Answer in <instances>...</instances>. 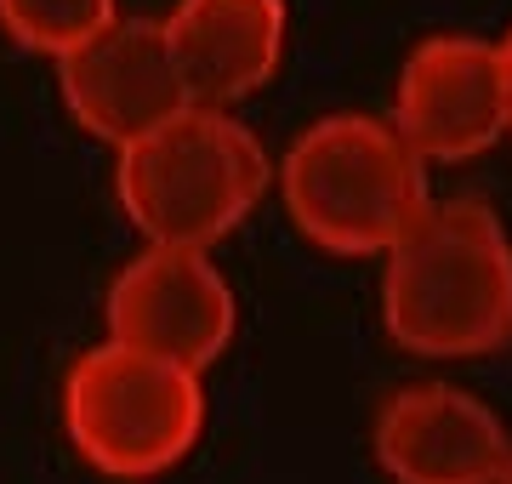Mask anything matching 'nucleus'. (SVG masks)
<instances>
[{
	"label": "nucleus",
	"mask_w": 512,
	"mask_h": 484,
	"mask_svg": "<svg viewBox=\"0 0 512 484\" xmlns=\"http://www.w3.org/2000/svg\"><path fill=\"white\" fill-rule=\"evenodd\" d=\"M382 331L421 359L512 348V228L478 194H439L382 257Z\"/></svg>",
	"instance_id": "obj_1"
},
{
	"label": "nucleus",
	"mask_w": 512,
	"mask_h": 484,
	"mask_svg": "<svg viewBox=\"0 0 512 484\" xmlns=\"http://www.w3.org/2000/svg\"><path fill=\"white\" fill-rule=\"evenodd\" d=\"M274 188L296 234L325 257L382 262L439 200L433 166L404 143L387 114L336 109L302 126L274 160Z\"/></svg>",
	"instance_id": "obj_2"
},
{
	"label": "nucleus",
	"mask_w": 512,
	"mask_h": 484,
	"mask_svg": "<svg viewBox=\"0 0 512 484\" xmlns=\"http://www.w3.org/2000/svg\"><path fill=\"white\" fill-rule=\"evenodd\" d=\"M274 188V154L234 109H183L114 154V200L143 245L217 251Z\"/></svg>",
	"instance_id": "obj_3"
},
{
	"label": "nucleus",
	"mask_w": 512,
	"mask_h": 484,
	"mask_svg": "<svg viewBox=\"0 0 512 484\" xmlns=\"http://www.w3.org/2000/svg\"><path fill=\"white\" fill-rule=\"evenodd\" d=\"M63 439L103 479H160L200 445L211 399L205 376L120 342L74 354L57 393Z\"/></svg>",
	"instance_id": "obj_4"
},
{
	"label": "nucleus",
	"mask_w": 512,
	"mask_h": 484,
	"mask_svg": "<svg viewBox=\"0 0 512 484\" xmlns=\"http://www.w3.org/2000/svg\"><path fill=\"white\" fill-rule=\"evenodd\" d=\"M239 331L234 280L211 251L143 245L114 268L103 291V336L137 354L171 359L183 371H211Z\"/></svg>",
	"instance_id": "obj_5"
},
{
	"label": "nucleus",
	"mask_w": 512,
	"mask_h": 484,
	"mask_svg": "<svg viewBox=\"0 0 512 484\" xmlns=\"http://www.w3.org/2000/svg\"><path fill=\"white\" fill-rule=\"evenodd\" d=\"M387 120L427 166H467L512 137L501 40L473 29L421 35L399 63Z\"/></svg>",
	"instance_id": "obj_6"
},
{
	"label": "nucleus",
	"mask_w": 512,
	"mask_h": 484,
	"mask_svg": "<svg viewBox=\"0 0 512 484\" xmlns=\"http://www.w3.org/2000/svg\"><path fill=\"white\" fill-rule=\"evenodd\" d=\"M57 97L74 126L109 143L114 154L165 126L171 114L194 109L183 69L171 57V40H165V23L137 18V12H120L97 40H86L80 52L57 63Z\"/></svg>",
	"instance_id": "obj_7"
},
{
	"label": "nucleus",
	"mask_w": 512,
	"mask_h": 484,
	"mask_svg": "<svg viewBox=\"0 0 512 484\" xmlns=\"http://www.w3.org/2000/svg\"><path fill=\"white\" fill-rule=\"evenodd\" d=\"M370 456L393 484H501L512 433L456 382H404L370 416Z\"/></svg>",
	"instance_id": "obj_8"
},
{
	"label": "nucleus",
	"mask_w": 512,
	"mask_h": 484,
	"mask_svg": "<svg viewBox=\"0 0 512 484\" xmlns=\"http://www.w3.org/2000/svg\"><path fill=\"white\" fill-rule=\"evenodd\" d=\"M160 23L200 109H239L285 69L291 46L285 0H171Z\"/></svg>",
	"instance_id": "obj_9"
},
{
	"label": "nucleus",
	"mask_w": 512,
	"mask_h": 484,
	"mask_svg": "<svg viewBox=\"0 0 512 484\" xmlns=\"http://www.w3.org/2000/svg\"><path fill=\"white\" fill-rule=\"evenodd\" d=\"M120 18V0H0V35L35 57L63 63Z\"/></svg>",
	"instance_id": "obj_10"
},
{
	"label": "nucleus",
	"mask_w": 512,
	"mask_h": 484,
	"mask_svg": "<svg viewBox=\"0 0 512 484\" xmlns=\"http://www.w3.org/2000/svg\"><path fill=\"white\" fill-rule=\"evenodd\" d=\"M501 57H507V103H512V23H507V35H501Z\"/></svg>",
	"instance_id": "obj_11"
},
{
	"label": "nucleus",
	"mask_w": 512,
	"mask_h": 484,
	"mask_svg": "<svg viewBox=\"0 0 512 484\" xmlns=\"http://www.w3.org/2000/svg\"><path fill=\"white\" fill-rule=\"evenodd\" d=\"M501 484H512V456H507V467H501Z\"/></svg>",
	"instance_id": "obj_12"
}]
</instances>
